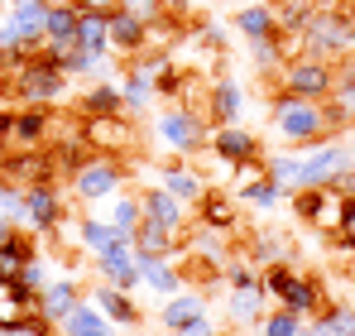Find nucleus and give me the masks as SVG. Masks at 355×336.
Returning a JSON list of instances; mask_svg holds the SVG:
<instances>
[{
    "instance_id": "nucleus-29",
    "label": "nucleus",
    "mask_w": 355,
    "mask_h": 336,
    "mask_svg": "<svg viewBox=\"0 0 355 336\" xmlns=\"http://www.w3.org/2000/svg\"><path fill=\"white\" fill-rule=\"evenodd\" d=\"M207 111L216 115V125H236L240 111H245L240 87H236V82H211V101H207Z\"/></svg>"
},
{
    "instance_id": "nucleus-45",
    "label": "nucleus",
    "mask_w": 355,
    "mask_h": 336,
    "mask_svg": "<svg viewBox=\"0 0 355 336\" xmlns=\"http://www.w3.org/2000/svg\"><path fill=\"white\" fill-rule=\"evenodd\" d=\"M5 336H53V322H44L39 312H29L24 322H15V327H5Z\"/></svg>"
},
{
    "instance_id": "nucleus-23",
    "label": "nucleus",
    "mask_w": 355,
    "mask_h": 336,
    "mask_svg": "<svg viewBox=\"0 0 355 336\" xmlns=\"http://www.w3.org/2000/svg\"><path fill=\"white\" fill-rule=\"evenodd\" d=\"M92 298H96V308L106 312V322H116V327H135V322H139V308L130 303V293H125V288H116V283L101 279V288H96Z\"/></svg>"
},
{
    "instance_id": "nucleus-24",
    "label": "nucleus",
    "mask_w": 355,
    "mask_h": 336,
    "mask_svg": "<svg viewBox=\"0 0 355 336\" xmlns=\"http://www.w3.org/2000/svg\"><path fill=\"white\" fill-rule=\"evenodd\" d=\"M77 44L92 49V53H111V10H82Z\"/></svg>"
},
{
    "instance_id": "nucleus-9",
    "label": "nucleus",
    "mask_w": 355,
    "mask_h": 336,
    "mask_svg": "<svg viewBox=\"0 0 355 336\" xmlns=\"http://www.w3.org/2000/svg\"><path fill=\"white\" fill-rule=\"evenodd\" d=\"M82 140H87L92 154H120V149L135 144V125H130L125 115H87Z\"/></svg>"
},
{
    "instance_id": "nucleus-43",
    "label": "nucleus",
    "mask_w": 355,
    "mask_h": 336,
    "mask_svg": "<svg viewBox=\"0 0 355 336\" xmlns=\"http://www.w3.org/2000/svg\"><path fill=\"white\" fill-rule=\"evenodd\" d=\"M331 230H336V245H341V250H355V197L341 202V217H336Z\"/></svg>"
},
{
    "instance_id": "nucleus-51",
    "label": "nucleus",
    "mask_w": 355,
    "mask_h": 336,
    "mask_svg": "<svg viewBox=\"0 0 355 336\" xmlns=\"http://www.w3.org/2000/svg\"><path fill=\"white\" fill-rule=\"evenodd\" d=\"M5 130H10V115H0V154H5Z\"/></svg>"
},
{
    "instance_id": "nucleus-3",
    "label": "nucleus",
    "mask_w": 355,
    "mask_h": 336,
    "mask_svg": "<svg viewBox=\"0 0 355 336\" xmlns=\"http://www.w3.org/2000/svg\"><path fill=\"white\" fill-rule=\"evenodd\" d=\"M62 92H67V72L58 67V53H34L19 72H15V96L24 101V106H49V101H58Z\"/></svg>"
},
{
    "instance_id": "nucleus-28",
    "label": "nucleus",
    "mask_w": 355,
    "mask_h": 336,
    "mask_svg": "<svg viewBox=\"0 0 355 336\" xmlns=\"http://www.w3.org/2000/svg\"><path fill=\"white\" fill-rule=\"evenodd\" d=\"M236 29L254 44V39H269L279 34V19H274V5H240L236 10Z\"/></svg>"
},
{
    "instance_id": "nucleus-46",
    "label": "nucleus",
    "mask_w": 355,
    "mask_h": 336,
    "mask_svg": "<svg viewBox=\"0 0 355 336\" xmlns=\"http://www.w3.org/2000/svg\"><path fill=\"white\" fill-rule=\"evenodd\" d=\"M288 279H293V269H288V264H269V274H264V288H269V293H274V298H279V293H284V288H288Z\"/></svg>"
},
{
    "instance_id": "nucleus-25",
    "label": "nucleus",
    "mask_w": 355,
    "mask_h": 336,
    "mask_svg": "<svg viewBox=\"0 0 355 336\" xmlns=\"http://www.w3.org/2000/svg\"><path fill=\"white\" fill-rule=\"evenodd\" d=\"M173 235H178V230H168V226H159V221H149V217H144V221L135 226V250L159 255V260H178Z\"/></svg>"
},
{
    "instance_id": "nucleus-10",
    "label": "nucleus",
    "mask_w": 355,
    "mask_h": 336,
    "mask_svg": "<svg viewBox=\"0 0 355 336\" xmlns=\"http://www.w3.org/2000/svg\"><path fill=\"white\" fill-rule=\"evenodd\" d=\"M62 197H58V187L53 183H34V187H24V226L29 230H58L62 226Z\"/></svg>"
},
{
    "instance_id": "nucleus-40",
    "label": "nucleus",
    "mask_w": 355,
    "mask_h": 336,
    "mask_svg": "<svg viewBox=\"0 0 355 336\" xmlns=\"http://www.w3.org/2000/svg\"><path fill=\"white\" fill-rule=\"evenodd\" d=\"M106 221L116 226L120 235H130V240H135V226L144 221V202H139V197H120V202H116V212H111Z\"/></svg>"
},
{
    "instance_id": "nucleus-47",
    "label": "nucleus",
    "mask_w": 355,
    "mask_h": 336,
    "mask_svg": "<svg viewBox=\"0 0 355 336\" xmlns=\"http://www.w3.org/2000/svg\"><path fill=\"white\" fill-rule=\"evenodd\" d=\"M173 336H221V332H216V322H211V317L202 312V317H192V322H182V327H178Z\"/></svg>"
},
{
    "instance_id": "nucleus-31",
    "label": "nucleus",
    "mask_w": 355,
    "mask_h": 336,
    "mask_svg": "<svg viewBox=\"0 0 355 336\" xmlns=\"http://www.w3.org/2000/svg\"><path fill=\"white\" fill-rule=\"evenodd\" d=\"M164 187L173 192L182 207H192V202H202L207 197V187H202V178L192 173V168H182V164H168L164 168Z\"/></svg>"
},
{
    "instance_id": "nucleus-53",
    "label": "nucleus",
    "mask_w": 355,
    "mask_h": 336,
    "mask_svg": "<svg viewBox=\"0 0 355 336\" xmlns=\"http://www.w3.org/2000/svg\"><path fill=\"white\" fill-rule=\"evenodd\" d=\"M346 72H351V77H355V62H351V67H346Z\"/></svg>"
},
{
    "instance_id": "nucleus-21",
    "label": "nucleus",
    "mask_w": 355,
    "mask_h": 336,
    "mask_svg": "<svg viewBox=\"0 0 355 336\" xmlns=\"http://www.w3.org/2000/svg\"><path fill=\"white\" fill-rule=\"evenodd\" d=\"M49 5L53 0H10V19H15V29L24 34L29 49L44 44V15H49Z\"/></svg>"
},
{
    "instance_id": "nucleus-19",
    "label": "nucleus",
    "mask_w": 355,
    "mask_h": 336,
    "mask_svg": "<svg viewBox=\"0 0 355 336\" xmlns=\"http://www.w3.org/2000/svg\"><path fill=\"white\" fill-rule=\"evenodd\" d=\"M144 24H149V19H139L130 5H111V49L139 53V49H144Z\"/></svg>"
},
{
    "instance_id": "nucleus-49",
    "label": "nucleus",
    "mask_w": 355,
    "mask_h": 336,
    "mask_svg": "<svg viewBox=\"0 0 355 336\" xmlns=\"http://www.w3.org/2000/svg\"><path fill=\"white\" fill-rule=\"evenodd\" d=\"M10 235H15V221H10V217H5V212H0V245H5V240H10Z\"/></svg>"
},
{
    "instance_id": "nucleus-41",
    "label": "nucleus",
    "mask_w": 355,
    "mask_h": 336,
    "mask_svg": "<svg viewBox=\"0 0 355 336\" xmlns=\"http://www.w3.org/2000/svg\"><path fill=\"white\" fill-rule=\"evenodd\" d=\"M279 197H284V192H279V187L264 178V173H254V178L240 187V202H245V207H274Z\"/></svg>"
},
{
    "instance_id": "nucleus-7",
    "label": "nucleus",
    "mask_w": 355,
    "mask_h": 336,
    "mask_svg": "<svg viewBox=\"0 0 355 336\" xmlns=\"http://www.w3.org/2000/svg\"><path fill=\"white\" fill-rule=\"evenodd\" d=\"M34 183H53V159L34 154V149H5L0 159V187H34Z\"/></svg>"
},
{
    "instance_id": "nucleus-12",
    "label": "nucleus",
    "mask_w": 355,
    "mask_h": 336,
    "mask_svg": "<svg viewBox=\"0 0 355 336\" xmlns=\"http://www.w3.org/2000/svg\"><path fill=\"white\" fill-rule=\"evenodd\" d=\"M96 269H101V279L116 283V288H135L139 279V264H135V240H120V245H111V250H101L96 255Z\"/></svg>"
},
{
    "instance_id": "nucleus-15",
    "label": "nucleus",
    "mask_w": 355,
    "mask_h": 336,
    "mask_svg": "<svg viewBox=\"0 0 355 336\" xmlns=\"http://www.w3.org/2000/svg\"><path fill=\"white\" fill-rule=\"evenodd\" d=\"M49 135V111L44 106H29V111L10 115V130H5V149H39Z\"/></svg>"
},
{
    "instance_id": "nucleus-52",
    "label": "nucleus",
    "mask_w": 355,
    "mask_h": 336,
    "mask_svg": "<svg viewBox=\"0 0 355 336\" xmlns=\"http://www.w3.org/2000/svg\"><path fill=\"white\" fill-rule=\"evenodd\" d=\"M341 10H346V15H351V19H355V0H346V5H341Z\"/></svg>"
},
{
    "instance_id": "nucleus-33",
    "label": "nucleus",
    "mask_w": 355,
    "mask_h": 336,
    "mask_svg": "<svg viewBox=\"0 0 355 336\" xmlns=\"http://www.w3.org/2000/svg\"><path fill=\"white\" fill-rule=\"evenodd\" d=\"M202 312H207V303H202L197 293H182V288H178L173 298L164 303V312H159V317H164V327H168V332H178L182 322H192V317H202Z\"/></svg>"
},
{
    "instance_id": "nucleus-18",
    "label": "nucleus",
    "mask_w": 355,
    "mask_h": 336,
    "mask_svg": "<svg viewBox=\"0 0 355 336\" xmlns=\"http://www.w3.org/2000/svg\"><path fill=\"white\" fill-rule=\"evenodd\" d=\"M226 312H231V322H240V327H259L264 322V283H231Z\"/></svg>"
},
{
    "instance_id": "nucleus-17",
    "label": "nucleus",
    "mask_w": 355,
    "mask_h": 336,
    "mask_svg": "<svg viewBox=\"0 0 355 336\" xmlns=\"http://www.w3.org/2000/svg\"><path fill=\"white\" fill-rule=\"evenodd\" d=\"M77 303H82V293H77V283H72V279H49L44 288H39V317L53 322V327H58Z\"/></svg>"
},
{
    "instance_id": "nucleus-42",
    "label": "nucleus",
    "mask_w": 355,
    "mask_h": 336,
    "mask_svg": "<svg viewBox=\"0 0 355 336\" xmlns=\"http://www.w3.org/2000/svg\"><path fill=\"white\" fill-rule=\"evenodd\" d=\"M259 336H307V327H302V317H297V312L279 308V312H269V317L259 322Z\"/></svg>"
},
{
    "instance_id": "nucleus-44",
    "label": "nucleus",
    "mask_w": 355,
    "mask_h": 336,
    "mask_svg": "<svg viewBox=\"0 0 355 336\" xmlns=\"http://www.w3.org/2000/svg\"><path fill=\"white\" fill-rule=\"evenodd\" d=\"M317 317H327L341 336H355V308H351V303H331V308H322Z\"/></svg>"
},
{
    "instance_id": "nucleus-38",
    "label": "nucleus",
    "mask_w": 355,
    "mask_h": 336,
    "mask_svg": "<svg viewBox=\"0 0 355 336\" xmlns=\"http://www.w3.org/2000/svg\"><path fill=\"white\" fill-rule=\"evenodd\" d=\"M288 250H293L288 235H269V230H259V235L250 240V260H264V264H279Z\"/></svg>"
},
{
    "instance_id": "nucleus-30",
    "label": "nucleus",
    "mask_w": 355,
    "mask_h": 336,
    "mask_svg": "<svg viewBox=\"0 0 355 336\" xmlns=\"http://www.w3.org/2000/svg\"><path fill=\"white\" fill-rule=\"evenodd\" d=\"M322 0H274V19H279V34H288L297 39L302 29H307V19H312V10H317Z\"/></svg>"
},
{
    "instance_id": "nucleus-39",
    "label": "nucleus",
    "mask_w": 355,
    "mask_h": 336,
    "mask_svg": "<svg viewBox=\"0 0 355 336\" xmlns=\"http://www.w3.org/2000/svg\"><path fill=\"white\" fill-rule=\"evenodd\" d=\"M197 207H202V221L197 226H216V230H231V226H236V207H231L226 197H211V192H207Z\"/></svg>"
},
{
    "instance_id": "nucleus-48",
    "label": "nucleus",
    "mask_w": 355,
    "mask_h": 336,
    "mask_svg": "<svg viewBox=\"0 0 355 336\" xmlns=\"http://www.w3.org/2000/svg\"><path fill=\"white\" fill-rule=\"evenodd\" d=\"M307 336H341V332H336V327H331V322H327V317H317V322H312V327H307Z\"/></svg>"
},
{
    "instance_id": "nucleus-6",
    "label": "nucleus",
    "mask_w": 355,
    "mask_h": 336,
    "mask_svg": "<svg viewBox=\"0 0 355 336\" xmlns=\"http://www.w3.org/2000/svg\"><path fill=\"white\" fill-rule=\"evenodd\" d=\"M159 140H164V149H173V154L187 159V154H197L207 144V125H202V115L192 106H168L159 115Z\"/></svg>"
},
{
    "instance_id": "nucleus-32",
    "label": "nucleus",
    "mask_w": 355,
    "mask_h": 336,
    "mask_svg": "<svg viewBox=\"0 0 355 336\" xmlns=\"http://www.w3.org/2000/svg\"><path fill=\"white\" fill-rule=\"evenodd\" d=\"M77 235H82V245H87V255H101V250H111L120 240H130V235H120L111 221H101V217H82L77 221Z\"/></svg>"
},
{
    "instance_id": "nucleus-5",
    "label": "nucleus",
    "mask_w": 355,
    "mask_h": 336,
    "mask_svg": "<svg viewBox=\"0 0 355 336\" xmlns=\"http://www.w3.org/2000/svg\"><path fill=\"white\" fill-rule=\"evenodd\" d=\"M120 183H125V168H120L116 154H87L82 164L72 168V192H77L82 202L111 197V192H120Z\"/></svg>"
},
{
    "instance_id": "nucleus-54",
    "label": "nucleus",
    "mask_w": 355,
    "mask_h": 336,
    "mask_svg": "<svg viewBox=\"0 0 355 336\" xmlns=\"http://www.w3.org/2000/svg\"><path fill=\"white\" fill-rule=\"evenodd\" d=\"M0 336H5V327H0Z\"/></svg>"
},
{
    "instance_id": "nucleus-50",
    "label": "nucleus",
    "mask_w": 355,
    "mask_h": 336,
    "mask_svg": "<svg viewBox=\"0 0 355 336\" xmlns=\"http://www.w3.org/2000/svg\"><path fill=\"white\" fill-rule=\"evenodd\" d=\"M77 5H82V10H111L116 0H77Z\"/></svg>"
},
{
    "instance_id": "nucleus-37",
    "label": "nucleus",
    "mask_w": 355,
    "mask_h": 336,
    "mask_svg": "<svg viewBox=\"0 0 355 336\" xmlns=\"http://www.w3.org/2000/svg\"><path fill=\"white\" fill-rule=\"evenodd\" d=\"M120 87H111V82H101V87H92L87 96H82V111L87 115H120Z\"/></svg>"
},
{
    "instance_id": "nucleus-13",
    "label": "nucleus",
    "mask_w": 355,
    "mask_h": 336,
    "mask_svg": "<svg viewBox=\"0 0 355 336\" xmlns=\"http://www.w3.org/2000/svg\"><path fill=\"white\" fill-rule=\"evenodd\" d=\"M211 149L226 159L231 168L240 164H259V140L250 135V130H240V125H216V135H211Z\"/></svg>"
},
{
    "instance_id": "nucleus-11",
    "label": "nucleus",
    "mask_w": 355,
    "mask_h": 336,
    "mask_svg": "<svg viewBox=\"0 0 355 336\" xmlns=\"http://www.w3.org/2000/svg\"><path fill=\"white\" fill-rule=\"evenodd\" d=\"M77 19H82V5L77 0H53L49 15H44V44L49 53H62L77 44Z\"/></svg>"
},
{
    "instance_id": "nucleus-34",
    "label": "nucleus",
    "mask_w": 355,
    "mask_h": 336,
    "mask_svg": "<svg viewBox=\"0 0 355 336\" xmlns=\"http://www.w3.org/2000/svg\"><path fill=\"white\" fill-rule=\"evenodd\" d=\"M264 178H269L279 192H293V187H302V159H293V154H274V159L264 164Z\"/></svg>"
},
{
    "instance_id": "nucleus-16",
    "label": "nucleus",
    "mask_w": 355,
    "mask_h": 336,
    "mask_svg": "<svg viewBox=\"0 0 355 336\" xmlns=\"http://www.w3.org/2000/svg\"><path fill=\"white\" fill-rule=\"evenodd\" d=\"M341 202H346V197H336L331 187H302V192L293 197V212H297V217H307L312 226H336Z\"/></svg>"
},
{
    "instance_id": "nucleus-8",
    "label": "nucleus",
    "mask_w": 355,
    "mask_h": 336,
    "mask_svg": "<svg viewBox=\"0 0 355 336\" xmlns=\"http://www.w3.org/2000/svg\"><path fill=\"white\" fill-rule=\"evenodd\" d=\"M355 168V154L346 144H317V154L312 159H302V187H331V183H341L346 173Z\"/></svg>"
},
{
    "instance_id": "nucleus-36",
    "label": "nucleus",
    "mask_w": 355,
    "mask_h": 336,
    "mask_svg": "<svg viewBox=\"0 0 355 336\" xmlns=\"http://www.w3.org/2000/svg\"><path fill=\"white\" fill-rule=\"evenodd\" d=\"M106 62V53H92V49H82V44H72V49H62L58 53V67L67 77H82V72H96Z\"/></svg>"
},
{
    "instance_id": "nucleus-1",
    "label": "nucleus",
    "mask_w": 355,
    "mask_h": 336,
    "mask_svg": "<svg viewBox=\"0 0 355 336\" xmlns=\"http://www.w3.org/2000/svg\"><path fill=\"white\" fill-rule=\"evenodd\" d=\"M274 130L288 144H327V135L336 130V115H331V106H322V101L279 92V101H274Z\"/></svg>"
},
{
    "instance_id": "nucleus-26",
    "label": "nucleus",
    "mask_w": 355,
    "mask_h": 336,
    "mask_svg": "<svg viewBox=\"0 0 355 336\" xmlns=\"http://www.w3.org/2000/svg\"><path fill=\"white\" fill-rule=\"evenodd\" d=\"M34 255H39V245H34L29 235H19V230H15V235L0 245V283H15V279H19V269H24Z\"/></svg>"
},
{
    "instance_id": "nucleus-27",
    "label": "nucleus",
    "mask_w": 355,
    "mask_h": 336,
    "mask_svg": "<svg viewBox=\"0 0 355 336\" xmlns=\"http://www.w3.org/2000/svg\"><path fill=\"white\" fill-rule=\"evenodd\" d=\"M62 336H111V327H106V312L96 308V303H77L67 317L58 322Z\"/></svg>"
},
{
    "instance_id": "nucleus-20",
    "label": "nucleus",
    "mask_w": 355,
    "mask_h": 336,
    "mask_svg": "<svg viewBox=\"0 0 355 336\" xmlns=\"http://www.w3.org/2000/svg\"><path fill=\"white\" fill-rule=\"evenodd\" d=\"M139 202H144V217H149V221L168 226V230H182V226H187V207L178 202L168 187H149Z\"/></svg>"
},
{
    "instance_id": "nucleus-35",
    "label": "nucleus",
    "mask_w": 355,
    "mask_h": 336,
    "mask_svg": "<svg viewBox=\"0 0 355 336\" xmlns=\"http://www.w3.org/2000/svg\"><path fill=\"white\" fill-rule=\"evenodd\" d=\"M331 115H336V125H351V120H355V77H351V72H336V87H331Z\"/></svg>"
},
{
    "instance_id": "nucleus-4",
    "label": "nucleus",
    "mask_w": 355,
    "mask_h": 336,
    "mask_svg": "<svg viewBox=\"0 0 355 336\" xmlns=\"http://www.w3.org/2000/svg\"><path fill=\"white\" fill-rule=\"evenodd\" d=\"M279 87H284L288 96L327 101V96H331V87H336V67H331V58L297 53V58H288V62H284V72H279Z\"/></svg>"
},
{
    "instance_id": "nucleus-22",
    "label": "nucleus",
    "mask_w": 355,
    "mask_h": 336,
    "mask_svg": "<svg viewBox=\"0 0 355 336\" xmlns=\"http://www.w3.org/2000/svg\"><path fill=\"white\" fill-rule=\"evenodd\" d=\"M279 308H288L297 317H317V312H322V288L307 279V274H293L288 288L279 293Z\"/></svg>"
},
{
    "instance_id": "nucleus-2",
    "label": "nucleus",
    "mask_w": 355,
    "mask_h": 336,
    "mask_svg": "<svg viewBox=\"0 0 355 336\" xmlns=\"http://www.w3.org/2000/svg\"><path fill=\"white\" fill-rule=\"evenodd\" d=\"M297 44H302V53H312V58H346L355 53V19L341 10V5H317L312 10V19H307V29L297 34Z\"/></svg>"
},
{
    "instance_id": "nucleus-14",
    "label": "nucleus",
    "mask_w": 355,
    "mask_h": 336,
    "mask_svg": "<svg viewBox=\"0 0 355 336\" xmlns=\"http://www.w3.org/2000/svg\"><path fill=\"white\" fill-rule=\"evenodd\" d=\"M159 62H164V58L135 62V67H130V77L120 82V101H125L130 111H144V106L154 101V92H159Z\"/></svg>"
}]
</instances>
